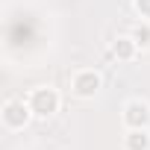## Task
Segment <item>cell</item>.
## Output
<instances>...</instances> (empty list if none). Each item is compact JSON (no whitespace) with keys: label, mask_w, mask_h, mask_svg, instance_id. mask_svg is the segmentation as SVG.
Returning <instances> with one entry per match:
<instances>
[{"label":"cell","mask_w":150,"mask_h":150,"mask_svg":"<svg viewBox=\"0 0 150 150\" xmlns=\"http://www.w3.org/2000/svg\"><path fill=\"white\" fill-rule=\"evenodd\" d=\"M33 115H35V112H33L30 100L12 97V100H6V103H3V112H0V121H3V127H6V129L18 132V129H24V127L30 124V118H33Z\"/></svg>","instance_id":"6da1fadb"},{"label":"cell","mask_w":150,"mask_h":150,"mask_svg":"<svg viewBox=\"0 0 150 150\" xmlns=\"http://www.w3.org/2000/svg\"><path fill=\"white\" fill-rule=\"evenodd\" d=\"M27 100H30L35 118H50L53 112H59V103H62V97H59V91H56L53 86H38V88H33Z\"/></svg>","instance_id":"7a4b0ae2"},{"label":"cell","mask_w":150,"mask_h":150,"mask_svg":"<svg viewBox=\"0 0 150 150\" xmlns=\"http://www.w3.org/2000/svg\"><path fill=\"white\" fill-rule=\"evenodd\" d=\"M100 86H103V77L94 68H80V71H74V77H71V91L77 97H83V100L94 97L100 91Z\"/></svg>","instance_id":"3957f363"},{"label":"cell","mask_w":150,"mask_h":150,"mask_svg":"<svg viewBox=\"0 0 150 150\" xmlns=\"http://www.w3.org/2000/svg\"><path fill=\"white\" fill-rule=\"evenodd\" d=\"M121 121H124L127 129H147V124H150V106L144 100H129V103H124Z\"/></svg>","instance_id":"277c9868"},{"label":"cell","mask_w":150,"mask_h":150,"mask_svg":"<svg viewBox=\"0 0 150 150\" xmlns=\"http://www.w3.org/2000/svg\"><path fill=\"white\" fill-rule=\"evenodd\" d=\"M141 47L135 44V38L127 33V35H118L115 41H112V53L121 59V62H129V59H135V53H138Z\"/></svg>","instance_id":"5b68a950"},{"label":"cell","mask_w":150,"mask_h":150,"mask_svg":"<svg viewBox=\"0 0 150 150\" xmlns=\"http://www.w3.org/2000/svg\"><path fill=\"white\" fill-rule=\"evenodd\" d=\"M124 150H150V132L147 129H127Z\"/></svg>","instance_id":"8992f818"},{"label":"cell","mask_w":150,"mask_h":150,"mask_svg":"<svg viewBox=\"0 0 150 150\" xmlns=\"http://www.w3.org/2000/svg\"><path fill=\"white\" fill-rule=\"evenodd\" d=\"M129 35L135 38V44L144 50V47H150V21H141V24H135L132 30H129Z\"/></svg>","instance_id":"52a82bcc"},{"label":"cell","mask_w":150,"mask_h":150,"mask_svg":"<svg viewBox=\"0 0 150 150\" xmlns=\"http://www.w3.org/2000/svg\"><path fill=\"white\" fill-rule=\"evenodd\" d=\"M135 9L141 12V21H150V0H135Z\"/></svg>","instance_id":"ba28073f"}]
</instances>
